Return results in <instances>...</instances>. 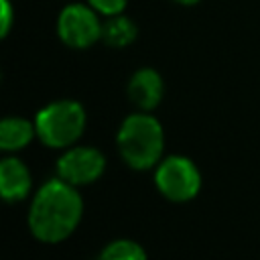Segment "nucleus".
<instances>
[{"label":"nucleus","instance_id":"6","mask_svg":"<svg viewBox=\"0 0 260 260\" xmlns=\"http://www.w3.org/2000/svg\"><path fill=\"white\" fill-rule=\"evenodd\" d=\"M108 169V158L102 148L85 142H77L57 154L55 175L65 183L83 189L98 183Z\"/></svg>","mask_w":260,"mask_h":260},{"label":"nucleus","instance_id":"2","mask_svg":"<svg viewBox=\"0 0 260 260\" xmlns=\"http://www.w3.org/2000/svg\"><path fill=\"white\" fill-rule=\"evenodd\" d=\"M114 142L120 160L136 173L152 171L167 154L165 126L152 112L134 110L126 114L116 128Z\"/></svg>","mask_w":260,"mask_h":260},{"label":"nucleus","instance_id":"3","mask_svg":"<svg viewBox=\"0 0 260 260\" xmlns=\"http://www.w3.org/2000/svg\"><path fill=\"white\" fill-rule=\"evenodd\" d=\"M37 142L49 150H65L81 142L87 130V112L79 100L57 98L41 106L35 116Z\"/></svg>","mask_w":260,"mask_h":260},{"label":"nucleus","instance_id":"4","mask_svg":"<svg viewBox=\"0 0 260 260\" xmlns=\"http://www.w3.org/2000/svg\"><path fill=\"white\" fill-rule=\"evenodd\" d=\"M152 185L156 193L171 203H189L203 189V175L197 162L187 154H165L152 169Z\"/></svg>","mask_w":260,"mask_h":260},{"label":"nucleus","instance_id":"11","mask_svg":"<svg viewBox=\"0 0 260 260\" xmlns=\"http://www.w3.org/2000/svg\"><path fill=\"white\" fill-rule=\"evenodd\" d=\"M93 260H148V252L138 240L114 238L98 250Z\"/></svg>","mask_w":260,"mask_h":260},{"label":"nucleus","instance_id":"10","mask_svg":"<svg viewBox=\"0 0 260 260\" xmlns=\"http://www.w3.org/2000/svg\"><path fill=\"white\" fill-rule=\"evenodd\" d=\"M138 37L136 22L126 14H116L110 18H104V30H102V43L112 49H124L130 47Z\"/></svg>","mask_w":260,"mask_h":260},{"label":"nucleus","instance_id":"9","mask_svg":"<svg viewBox=\"0 0 260 260\" xmlns=\"http://www.w3.org/2000/svg\"><path fill=\"white\" fill-rule=\"evenodd\" d=\"M37 140L35 120L26 116H4L0 122L2 154H20Z\"/></svg>","mask_w":260,"mask_h":260},{"label":"nucleus","instance_id":"5","mask_svg":"<svg viewBox=\"0 0 260 260\" xmlns=\"http://www.w3.org/2000/svg\"><path fill=\"white\" fill-rule=\"evenodd\" d=\"M55 30L65 47L85 51L102 43L104 16H100L87 2H69L57 14Z\"/></svg>","mask_w":260,"mask_h":260},{"label":"nucleus","instance_id":"14","mask_svg":"<svg viewBox=\"0 0 260 260\" xmlns=\"http://www.w3.org/2000/svg\"><path fill=\"white\" fill-rule=\"evenodd\" d=\"M175 4H179V6H195V4H199L201 0H173Z\"/></svg>","mask_w":260,"mask_h":260},{"label":"nucleus","instance_id":"12","mask_svg":"<svg viewBox=\"0 0 260 260\" xmlns=\"http://www.w3.org/2000/svg\"><path fill=\"white\" fill-rule=\"evenodd\" d=\"M85 2L104 18H110V16H116V14H124L126 6H128V0H85Z\"/></svg>","mask_w":260,"mask_h":260},{"label":"nucleus","instance_id":"13","mask_svg":"<svg viewBox=\"0 0 260 260\" xmlns=\"http://www.w3.org/2000/svg\"><path fill=\"white\" fill-rule=\"evenodd\" d=\"M16 20V10L10 0H0V37L6 39L14 26Z\"/></svg>","mask_w":260,"mask_h":260},{"label":"nucleus","instance_id":"8","mask_svg":"<svg viewBox=\"0 0 260 260\" xmlns=\"http://www.w3.org/2000/svg\"><path fill=\"white\" fill-rule=\"evenodd\" d=\"M126 95L134 110L154 112L165 98V79L154 67H138L128 77Z\"/></svg>","mask_w":260,"mask_h":260},{"label":"nucleus","instance_id":"1","mask_svg":"<svg viewBox=\"0 0 260 260\" xmlns=\"http://www.w3.org/2000/svg\"><path fill=\"white\" fill-rule=\"evenodd\" d=\"M85 201L81 189L65 183L57 175L37 185L26 207L28 234L41 244H63L81 225Z\"/></svg>","mask_w":260,"mask_h":260},{"label":"nucleus","instance_id":"7","mask_svg":"<svg viewBox=\"0 0 260 260\" xmlns=\"http://www.w3.org/2000/svg\"><path fill=\"white\" fill-rule=\"evenodd\" d=\"M35 177L20 154H2L0 158V197L8 205L28 201L35 193Z\"/></svg>","mask_w":260,"mask_h":260}]
</instances>
